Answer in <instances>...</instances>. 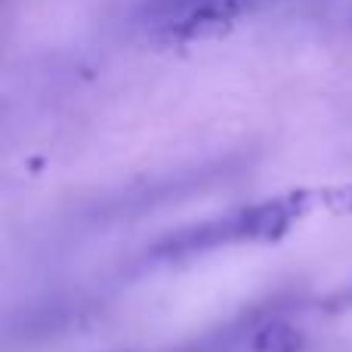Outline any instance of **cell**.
Segmentation results:
<instances>
[{
  "mask_svg": "<svg viewBox=\"0 0 352 352\" xmlns=\"http://www.w3.org/2000/svg\"><path fill=\"white\" fill-rule=\"evenodd\" d=\"M300 210H303V195H287V198L238 207L226 217L204 219V223H195L188 229H176L170 235L158 238L155 244H148L146 263H173L213 248H223V244L275 238L294 223V217H300Z\"/></svg>",
  "mask_w": 352,
  "mask_h": 352,
  "instance_id": "6da1fadb",
  "label": "cell"
},
{
  "mask_svg": "<svg viewBox=\"0 0 352 352\" xmlns=\"http://www.w3.org/2000/svg\"><path fill=\"white\" fill-rule=\"evenodd\" d=\"M278 0H142L133 19L148 37L164 43H192L226 34L244 16Z\"/></svg>",
  "mask_w": 352,
  "mask_h": 352,
  "instance_id": "7a4b0ae2",
  "label": "cell"
}]
</instances>
